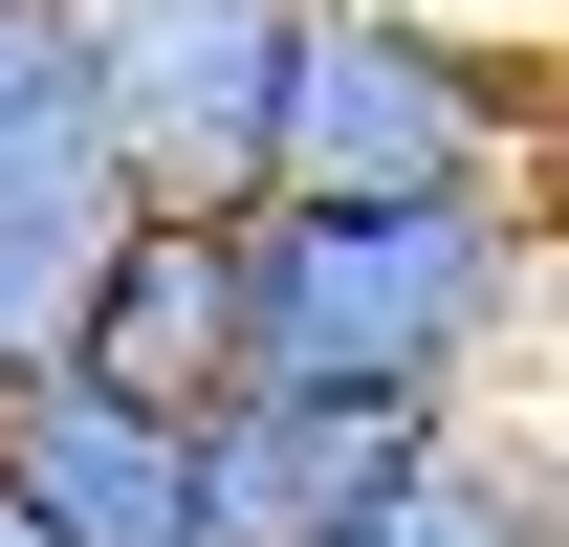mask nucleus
<instances>
[{
    "label": "nucleus",
    "instance_id": "nucleus-1",
    "mask_svg": "<svg viewBox=\"0 0 569 547\" xmlns=\"http://www.w3.org/2000/svg\"><path fill=\"white\" fill-rule=\"evenodd\" d=\"M526 198H263L241 219V372L372 416H482L503 329H526Z\"/></svg>",
    "mask_w": 569,
    "mask_h": 547
},
{
    "label": "nucleus",
    "instance_id": "nucleus-2",
    "mask_svg": "<svg viewBox=\"0 0 569 547\" xmlns=\"http://www.w3.org/2000/svg\"><path fill=\"white\" fill-rule=\"evenodd\" d=\"M548 110H569V67L503 44V22H460V0H307L263 198H526Z\"/></svg>",
    "mask_w": 569,
    "mask_h": 547
},
{
    "label": "nucleus",
    "instance_id": "nucleus-3",
    "mask_svg": "<svg viewBox=\"0 0 569 547\" xmlns=\"http://www.w3.org/2000/svg\"><path fill=\"white\" fill-rule=\"evenodd\" d=\"M67 22H88V153L153 219H263L307 0H67Z\"/></svg>",
    "mask_w": 569,
    "mask_h": 547
},
{
    "label": "nucleus",
    "instance_id": "nucleus-4",
    "mask_svg": "<svg viewBox=\"0 0 569 547\" xmlns=\"http://www.w3.org/2000/svg\"><path fill=\"white\" fill-rule=\"evenodd\" d=\"M0 504H22L44 547H219L198 416L132 395V372H44V395H0Z\"/></svg>",
    "mask_w": 569,
    "mask_h": 547
},
{
    "label": "nucleus",
    "instance_id": "nucleus-5",
    "mask_svg": "<svg viewBox=\"0 0 569 547\" xmlns=\"http://www.w3.org/2000/svg\"><path fill=\"white\" fill-rule=\"evenodd\" d=\"M438 438H460V416H372V395H284V372H241V395L198 416V504H219V547H329V526H372Z\"/></svg>",
    "mask_w": 569,
    "mask_h": 547
},
{
    "label": "nucleus",
    "instance_id": "nucleus-6",
    "mask_svg": "<svg viewBox=\"0 0 569 547\" xmlns=\"http://www.w3.org/2000/svg\"><path fill=\"white\" fill-rule=\"evenodd\" d=\"M110 263H132V176H110V153H67V176H0V395L88 372Z\"/></svg>",
    "mask_w": 569,
    "mask_h": 547
},
{
    "label": "nucleus",
    "instance_id": "nucleus-7",
    "mask_svg": "<svg viewBox=\"0 0 569 547\" xmlns=\"http://www.w3.org/2000/svg\"><path fill=\"white\" fill-rule=\"evenodd\" d=\"M88 372H132V395H176V416L241 395V219H153V198H132V263H110Z\"/></svg>",
    "mask_w": 569,
    "mask_h": 547
},
{
    "label": "nucleus",
    "instance_id": "nucleus-8",
    "mask_svg": "<svg viewBox=\"0 0 569 547\" xmlns=\"http://www.w3.org/2000/svg\"><path fill=\"white\" fill-rule=\"evenodd\" d=\"M329 547H569V460H526V438H482V416H460V438H438L372 526H329Z\"/></svg>",
    "mask_w": 569,
    "mask_h": 547
},
{
    "label": "nucleus",
    "instance_id": "nucleus-9",
    "mask_svg": "<svg viewBox=\"0 0 569 547\" xmlns=\"http://www.w3.org/2000/svg\"><path fill=\"white\" fill-rule=\"evenodd\" d=\"M67 153H88V22L0 0V176H67Z\"/></svg>",
    "mask_w": 569,
    "mask_h": 547
},
{
    "label": "nucleus",
    "instance_id": "nucleus-10",
    "mask_svg": "<svg viewBox=\"0 0 569 547\" xmlns=\"http://www.w3.org/2000/svg\"><path fill=\"white\" fill-rule=\"evenodd\" d=\"M526 241L569 263V110H548V153H526Z\"/></svg>",
    "mask_w": 569,
    "mask_h": 547
},
{
    "label": "nucleus",
    "instance_id": "nucleus-11",
    "mask_svg": "<svg viewBox=\"0 0 569 547\" xmlns=\"http://www.w3.org/2000/svg\"><path fill=\"white\" fill-rule=\"evenodd\" d=\"M460 22H503V44H548V67H569V0H460Z\"/></svg>",
    "mask_w": 569,
    "mask_h": 547
},
{
    "label": "nucleus",
    "instance_id": "nucleus-12",
    "mask_svg": "<svg viewBox=\"0 0 569 547\" xmlns=\"http://www.w3.org/2000/svg\"><path fill=\"white\" fill-rule=\"evenodd\" d=\"M0 547H44V526H22V504H0Z\"/></svg>",
    "mask_w": 569,
    "mask_h": 547
}]
</instances>
